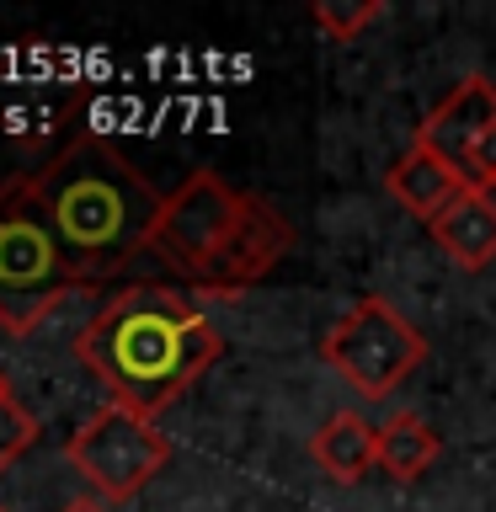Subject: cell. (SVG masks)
<instances>
[{
  "mask_svg": "<svg viewBox=\"0 0 496 512\" xmlns=\"http://www.w3.org/2000/svg\"><path fill=\"white\" fill-rule=\"evenodd\" d=\"M75 352L118 406L160 416L219 363L224 336L187 288L128 283L86 320Z\"/></svg>",
  "mask_w": 496,
  "mask_h": 512,
  "instance_id": "1",
  "label": "cell"
},
{
  "mask_svg": "<svg viewBox=\"0 0 496 512\" xmlns=\"http://www.w3.org/2000/svg\"><path fill=\"white\" fill-rule=\"evenodd\" d=\"M32 198L54 224L70 267L91 288L118 278V272L144 256L150 230L160 219V192L134 171L118 144H107L102 134H80L64 150L27 176Z\"/></svg>",
  "mask_w": 496,
  "mask_h": 512,
  "instance_id": "2",
  "label": "cell"
},
{
  "mask_svg": "<svg viewBox=\"0 0 496 512\" xmlns=\"http://www.w3.org/2000/svg\"><path fill=\"white\" fill-rule=\"evenodd\" d=\"M443 443L416 411H395L390 422H379V470L395 480V486H411L422 480L432 464H438Z\"/></svg>",
  "mask_w": 496,
  "mask_h": 512,
  "instance_id": "12",
  "label": "cell"
},
{
  "mask_svg": "<svg viewBox=\"0 0 496 512\" xmlns=\"http://www.w3.org/2000/svg\"><path fill=\"white\" fill-rule=\"evenodd\" d=\"M288 251H294V224H288L267 198H256V192H251L246 219H240L235 240L214 256V267H208L192 288H198V294H214V299H235V294H246V288L262 283Z\"/></svg>",
  "mask_w": 496,
  "mask_h": 512,
  "instance_id": "7",
  "label": "cell"
},
{
  "mask_svg": "<svg viewBox=\"0 0 496 512\" xmlns=\"http://www.w3.org/2000/svg\"><path fill=\"white\" fill-rule=\"evenodd\" d=\"M459 182H464V192H486V198H496V128L475 144L470 160L459 166Z\"/></svg>",
  "mask_w": 496,
  "mask_h": 512,
  "instance_id": "15",
  "label": "cell"
},
{
  "mask_svg": "<svg viewBox=\"0 0 496 512\" xmlns=\"http://www.w3.org/2000/svg\"><path fill=\"white\" fill-rule=\"evenodd\" d=\"M32 443H38V416L16 395H0V470H11Z\"/></svg>",
  "mask_w": 496,
  "mask_h": 512,
  "instance_id": "14",
  "label": "cell"
},
{
  "mask_svg": "<svg viewBox=\"0 0 496 512\" xmlns=\"http://www.w3.org/2000/svg\"><path fill=\"white\" fill-rule=\"evenodd\" d=\"M320 358H326L363 400H384V395H395V384H406L416 368L427 363V336L416 331L390 299L368 294L326 331Z\"/></svg>",
  "mask_w": 496,
  "mask_h": 512,
  "instance_id": "4",
  "label": "cell"
},
{
  "mask_svg": "<svg viewBox=\"0 0 496 512\" xmlns=\"http://www.w3.org/2000/svg\"><path fill=\"white\" fill-rule=\"evenodd\" d=\"M0 395H11V384H6V374H0Z\"/></svg>",
  "mask_w": 496,
  "mask_h": 512,
  "instance_id": "17",
  "label": "cell"
},
{
  "mask_svg": "<svg viewBox=\"0 0 496 512\" xmlns=\"http://www.w3.org/2000/svg\"><path fill=\"white\" fill-rule=\"evenodd\" d=\"M59 512H118V507L102 502V496H75V502H64Z\"/></svg>",
  "mask_w": 496,
  "mask_h": 512,
  "instance_id": "16",
  "label": "cell"
},
{
  "mask_svg": "<svg viewBox=\"0 0 496 512\" xmlns=\"http://www.w3.org/2000/svg\"><path fill=\"white\" fill-rule=\"evenodd\" d=\"M246 203H251V192H235L219 171H192L176 192H166L144 251L160 256L192 288L214 267V256L235 240L240 219H246Z\"/></svg>",
  "mask_w": 496,
  "mask_h": 512,
  "instance_id": "5",
  "label": "cell"
},
{
  "mask_svg": "<svg viewBox=\"0 0 496 512\" xmlns=\"http://www.w3.org/2000/svg\"><path fill=\"white\" fill-rule=\"evenodd\" d=\"M310 16H315V27L326 32L331 43H352V38H363V27L379 22L384 6H379V0H358V6H336V0H320Z\"/></svg>",
  "mask_w": 496,
  "mask_h": 512,
  "instance_id": "13",
  "label": "cell"
},
{
  "mask_svg": "<svg viewBox=\"0 0 496 512\" xmlns=\"http://www.w3.org/2000/svg\"><path fill=\"white\" fill-rule=\"evenodd\" d=\"M86 278L70 267L54 224L32 198L27 176L0 187V326L27 336L43 326L64 299L86 294Z\"/></svg>",
  "mask_w": 496,
  "mask_h": 512,
  "instance_id": "3",
  "label": "cell"
},
{
  "mask_svg": "<svg viewBox=\"0 0 496 512\" xmlns=\"http://www.w3.org/2000/svg\"><path fill=\"white\" fill-rule=\"evenodd\" d=\"M64 459L91 480V491L102 502L118 507L128 496H139L171 464V438L155 427V416H139L118 406V400H107L102 411L86 416V427L70 432Z\"/></svg>",
  "mask_w": 496,
  "mask_h": 512,
  "instance_id": "6",
  "label": "cell"
},
{
  "mask_svg": "<svg viewBox=\"0 0 496 512\" xmlns=\"http://www.w3.org/2000/svg\"><path fill=\"white\" fill-rule=\"evenodd\" d=\"M427 235L438 240V251L459 272L491 267L496 262V198H486V192H459V198L427 224Z\"/></svg>",
  "mask_w": 496,
  "mask_h": 512,
  "instance_id": "9",
  "label": "cell"
},
{
  "mask_svg": "<svg viewBox=\"0 0 496 512\" xmlns=\"http://www.w3.org/2000/svg\"><path fill=\"white\" fill-rule=\"evenodd\" d=\"M0 512H6V507H0Z\"/></svg>",
  "mask_w": 496,
  "mask_h": 512,
  "instance_id": "18",
  "label": "cell"
},
{
  "mask_svg": "<svg viewBox=\"0 0 496 512\" xmlns=\"http://www.w3.org/2000/svg\"><path fill=\"white\" fill-rule=\"evenodd\" d=\"M384 192H390V198L406 208L411 219L432 224V219H438L443 208L464 192V182L443 166L438 155H427L422 144H411V150H406V155H395V166L384 171Z\"/></svg>",
  "mask_w": 496,
  "mask_h": 512,
  "instance_id": "11",
  "label": "cell"
},
{
  "mask_svg": "<svg viewBox=\"0 0 496 512\" xmlns=\"http://www.w3.org/2000/svg\"><path fill=\"white\" fill-rule=\"evenodd\" d=\"M310 459L336 486H358L368 470H379V427L363 411H336L326 416V427H315Z\"/></svg>",
  "mask_w": 496,
  "mask_h": 512,
  "instance_id": "10",
  "label": "cell"
},
{
  "mask_svg": "<svg viewBox=\"0 0 496 512\" xmlns=\"http://www.w3.org/2000/svg\"><path fill=\"white\" fill-rule=\"evenodd\" d=\"M496 128V80L486 75H464L454 91L422 118L411 144H422L427 155H438L448 171L459 176V166L470 160V150Z\"/></svg>",
  "mask_w": 496,
  "mask_h": 512,
  "instance_id": "8",
  "label": "cell"
}]
</instances>
